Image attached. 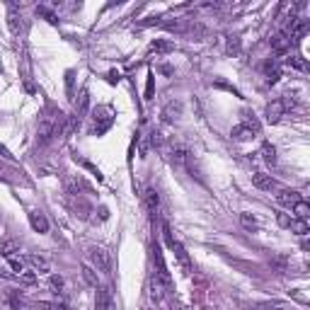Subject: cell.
<instances>
[{"label": "cell", "instance_id": "cell-1", "mask_svg": "<svg viewBox=\"0 0 310 310\" xmlns=\"http://www.w3.org/2000/svg\"><path fill=\"white\" fill-rule=\"evenodd\" d=\"M153 264H155L153 279L163 288H167V291H170V286H172V279H170L167 264H165V259H163V250H160V245H153Z\"/></svg>", "mask_w": 310, "mask_h": 310}, {"label": "cell", "instance_id": "cell-2", "mask_svg": "<svg viewBox=\"0 0 310 310\" xmlns=\"http://www.w3.org/2000/svg\"><path fill=\"white\" fill-rule=\"evenodd\" d=\"M88 257L90 262H92V269H97V272H102V274H111V255L104 250V247H100V245H92L88 250Z\"/></svg>", "mask_w": 310, "mask_h": 310}, {"label": "cell", "instance_id": "cell-3", "mask_svg": "<svg viewBox=\"0 0 310 310\" xmlns=\"http://www.w3.org/2000/svg\"><path fill=\"white\" fill-rule=\"evenodd\" d=\"M163 232H165V243L170 245V250L175 252L177 262L182 264V269H184V274H189V272H191V262H189V255H187V250H184V245L172 238V230H170V225H167V223L163 225Z\"/></svg>", "mask_w": 310, "mask_h": 310}, {"label": "cell", "instance_id": "cell-4", "mask_svg": "<svg viewBox=\"0 0 310 310\" xmlns=\"http://www.w3.org/2000/svg\"><path fill=\"white\" fill-rule=\"evenodd\" d=\"M277 201L281 204V206H286V209H293V206L300 201V194L298 191H293V189H279Z\"/></svg>", "mask_w": 310, "mask_h": 310}, {"label": "cell", "instance_id": "cell-5", "mask_svg": "<svg viewBox=\"0 0 310 310\" xmlns=\"http://www.w3.org/2000/svg\"><path fill=\"white\" fill-rule=\"evenodd\" d=\"M286 114V109H284V104H281V100H274L272 104H266V111H264V117H266V122L269 124H277L281 117Z\"/></svg>", "mask_w": 310, "mask_h": 310}, {"label": "cell", "instance_id": "cell-6", "mask_svg": "<svg viewBox=\"0 0 310 310\" xmlns=\"http://www.w3.org/2000/svg\"><path fill=\"white\" fill-rule=\"evenodd\" d=\"M252 184H255L257 189H262V191L277 189V182L272 179V175H264V172H255V175H252Z\"/></svg>", "mask_w": 310, "mask_h": 310}, {"label": "cell", "instance_id": "cell-7", "mask_svg": "<svg viewBox=\"0 0 310 310\" xmlns=\"http://www.w3.org/2000/svg\"><path fill=\"white\" fill-rule=\"evenodd\" d=\"M109 303H111L109 288L97 286V296H95V310H109Z\"/></svg>", "mask_w": 310, "mask_h": 310}, {"label": "cell", "instance_id": "cell-8", "mask_svg": "<svg viewBox=\"0 0 310 310\" xmlns=\"http://www.w3.org/2000/svg\"><path fill=\"white\" fill-rule=\"evenodd\" d=\"M29 223H32V228L36 232L49 230V221H46V216L42 213V211H29Z\"/></svg>", "mask_w": 310, "mask_h": 310}, {"label": "cell", "instance_id": "cell-9", "mask_svg": "<svg viewBox=\"0 0 310 310\" xmlns=\"http://www.w3.org/2000/svg\"><path fill=\"white\" fill-rule=\"evenodd\" d=\"M264 73H266V83H269V85H274L279 78H281V68H279L277 61H266V63H264Z\"/></svg>", "mask_w": 310, "mask_h": 310}, {"label": "cell", "instance_id": "cell-10", "mask_svg": "<svg viewBox=\"0 0 310 310\" xmlns=\"http://www.w3.org/2000/svg\"><path fill=\"white\" fill-rule=\"evenodd\" d=\"M27 262L32 264V269L36 272V274H46V272H49V259H44V257L27 255Z\"/></svg>", "mask_w": 310, "mask_h": 310}, {"label": "cell", "instance_id": "cell-11", "mask_svg": "<svg viewBox=\"0 0 310 310\" xmlns=\"http://www.w3.org/2000/svg\"><path fill=\"white\" fill-rule=\"evenodd\" d=\"M8 27L12 34H20V29H22V17L15 8H10V12H8Z\"/></svg>", "mask_w": 310, "mask_h": 310}, {"label": "cell", "instance_id": "cell-12", "mask_svg": "<svg viewBox=\"0 0 310 310\" xmlns=\"http://www.w3.org/2000/svg\"><path fill=\"white\" fill-rule=\"evenodd\" d=\"M175 49L172 42H167V39H155L153 44H150V54H170Z\"/></svg>", "mask_w": 310, "mask_h": 310}, {"label": "cell", "instance_id": "cell-13", "mask_svg": "<svg viewBox=\"0 0 310 310\" xmlns=\"http://www.w3.org/2000/svg\"><path fill=\"white\" fill-rule=\"evenodd\" d=\"M83 279H85V284H90L92 288L100 286V279H97V272L92 269L90 264H83Z\"/></svg>", "mask_w": 310, "mask_h": 310}, {"label": "cell", "instance_id": "cell-14", "mask_svg": "<svg viewBox=\"0 0 310 310\" xmlns=\"http://www.w3.org/2000/svg\"><path fill=\"white\" fill-rule=\"evenodd\" d=\"M179 111H182V104H179V102H170L165 109H163V119H165V122H172V119H177Z\"/></svg>", "mask_w": 310, "mask_h": 310}, {"label": "cell", "instance_id": "cell-15", "mask_svg": "<svg viewBox=\"0 0 310 310\" xmlns=\"http://www.w3.org/2000/svg\"><path fill=\"white\" fill-rule=\"evenodd\" d=\"M49 286H51V291H54L56 296H58V293L63 296V293H66V279L58 277V274H54V277L49 279Z\"/></svg>", "mask_w": 310, "mask_h": 310}, {"label": "cell", "instance_id": "cell-16", "mask_svg": "<svg viewBox=\"0 0 310 310\" xmlns=\"http://www.w3.org/2000/svg\"><path fill=\"white\" fill-rule=\"evenodd\" d=\"M272 46L277 49V51H286L288 46H291V39H288L286 32H279L274 39H272Z\"/></svg>", "mask_w": 310, "mask_h": 310}, {"label": "cell", "instance_id": "cell-17", "mask_svg": "<svg viewBox=\"0 0 310 310\" xmlns=\"http://www.w3.org/2000/svg\"><path fill=\"white\" fill-rule=\"evenodd\" d=\"M17 252H20V243H15V240H8V243L0 245V255L8 257V259H10V257H15Z\"/></svg>", "mask_w": 310, "mask_h": 310}, {"label": "cell", "instance_id": "cell-18", "mask_svg": "<svg viewBox=\"0 0 310 310\" xmlns=\"http://www.w3.org/2000/svg\"><path fill=\"white\" fill-rule=\"evenodd\" d=\"M291 232H296V235H308V221H303V218H296L293 216V221H291Z\"/></svg>", "mask_w": 310, "mask_h": 310}, {"label": "cell", "instance_id": "cell-19", "mask_svg": "<svg viewBox=\"0 0 310 310\" xmlns=\"http://www.w3.org/2000/svg\"><path fill=\"white\" fill-rule=\"evenodd\" d=\"M293 213H296V218H303V221H308V216H310V206H308V201H303L300 199L296 206H293Z\"/></svg>", "mask_w": 310, "mask_h": 310}, {"label": "cell", "instance_id": "cell-20", "mask_svg": "<svg viewBox=\"0 0 310 310\" xmlns=\"http://www.w3.org/2000/svg\"><path fill=\"white\" fill-rule=\"evenodd\" d=\"M145 204H148V211H150V213H158V204H160V201H158V191H155V189H148V194H145Z\"/></svg>", "mask_w": 310, "mask_h": 310}, {"label": "cell", "instance_id": "cell-21", "mask_svg": "<svg viewBox=\"0 0 310 310\" xmlns=\"http://www.w3.org/2000/svg\"><path fill=\"white\" fill-rule=\"evenodd\" d=\"M259 155L264 158L266 163H277V150H274V145H272V143H264V145H262Z\"/></svg>", "mask_w": 310, "mask_h": 310}, {"label": "cell", "instance_id": "cell-22", "mask_svg": "<svg viewBox=\"0 0 310 310\" xmlns=\"http://www.w3.org/2000/svg\"><path fill=\"white\" fill-rule=\"evenodd\" d=\"M36 277H39V274H36L34 269H24V272L17 279H20L22 284H27V286H32V284H36Z\"/></svg>", "mask_w": 310, "mask_h": 310}, {"label": "cell", "instance_id": "cell-23", "mask_svg": "<svg viewBox=\"0 0 310 310\" xmlns=\"http://www.w3.org/2000/svg\"><path fill=\"white\" fill-rule=\"evenodd\" d=\"M240 223H243L247 230H255L257 225H259V223H257V218H255V216H250V213H240Z\"/></svg>", "mask_w": 310, "mask_h": 310}, {"label": "cell", "instance_id": "cell-24", "mask_svg": "<svg viewBox=\"0 0 310 310\" xmlns=\"http://www.w3.org/2000/svg\"><path fill=\"white\" fill-rule=\"evenodd\" d=\"M291 221H293V216H291V213H284V211H279L277 213V223L279 225H281V228H291Z\"/></svg>", "mask_w": 310, "mask_h": 310}, {"label": "cell", "instance_id": "cell-25", "mask_svg": "<svg viewBox=\"0 0 310 310\" xmlns=\"http://www.w3.org/2000/svg\"><path fill=\"white\" fill-rule=\"evenodd\" d=\"M255 310H288L284 303H259V305H255Z\"/></svg>", "mask_w": 310, "mask_h": 310}, {"label": "cell", "instance_id": "cell-26", "mask_svg": "<svg viewBox=\"0 0 310 310\" xmlns=\"http://www.w3.org/2000/svg\"><path fill=\"white\" fill-rule=\"evenodd\" d=\"M225 49H228V54H238V51H240V39H238V36H230Z\"/></svg>", "mask_w": 310, "mask_h": 310}, {"label": "cell", "instance_id": "cell-27", "mask_svg": "<svg viewBox=\"0 0 310 310\" xmlns=\"http://www.w3.org/2000/svg\"><path fill=\"white\" fill-rule=\"evenodd\" d=\"M288 66H293V68H298V70H305V61H303V58H300V56H291V58H288Z\"/></svg>", "mask_w": 310, "mask_h": 310}, {"label": "cell", "instance_id": "cell-28", "mask_svg": "<svg viewBox=\"0 0 310 310\" xmlns=\"http://www.w3.org/2000/svg\"><path fill=\"white\" fill-rule=\"evenodd\" d=\"M153 97V73L148 75V90H145V100H150Z\"/></svg>", "mask_w": 310, "mask_h": 310}, {"label": "cell", "instance_id": "cell-29", "mask_svg": "<svg viewBox=\"0 0 310 310\" xmlns=\"http://www.w3.org/2000/svg\"><path fill=\"white\" fill-rule=\"evenodd\" d=\"M0 277H3V279H15V274H10L5 266H0Z\"/></svg>", "mask_w": 310, "mask_h": 310}]
</instances>
